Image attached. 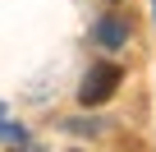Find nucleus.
Instances as JSON below:
<instances>
[{
  "instance_id": "nucleus-1",
  "label": "nucleus",
  "mask_w": 156,
  "mask_h": 152,
  "mask_svg": "<svg viewBox=\"0 0 156 152\" xmlns=\"http://www.w3.org/2000/svg\"><path fill=\"white\" fill-rule=\"evenodd\" d=\"M119 79H124L119 65H92L87 79H83V88H78V102H83V106H101V102H110L115 88H119Z\"/></svg>"
},
{
  "instance_id": "nucleus-3",
  "label": "nucleus",
  "mask_w": 156,
  "mask_h": 152,
  "mask_svg": "<svg viewBox=\"0 0 156 152\" xmlns=\"http://www.w3.org/2000/svg\"><path fill=\"white\" fill-rule=\"evenodd\" d=\"M0 115H5V106H0Z\"/></svg>"
},
{
  "instance_id": "nucleus-4",
  "label": "nucleus",
  "mask_w": 156,
  "mask_h": 152,
  "mask_svg": "<svg viewBox=\"0 0 156 152\" xmlns=\"http://www.w3.org/2000/svg\"><path fill=\"white\" fill-rule=\"evenodd\" d=\"M151 9H156V0H151Z\"/></svg>"
},
{
  "instance_id": "nucleus-2",
  "label": "nucleus",
  "mask_w": 156,
  "mask_h": 152,
  "mask_svg": "<svg viewBox=\"0 0 156 152\" xmlns=\"http://www.w3.org/2000/svg\"><path fill=\"white\" fill-rule=\"evenodd\" d=\"M92 37H97L101 46H110V51H115V46H124V42H129V28H124L119 19H97V23H92Z\"/></svg>"
}]
</instances>
